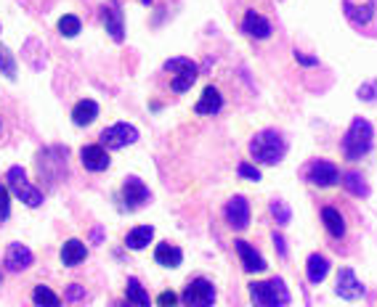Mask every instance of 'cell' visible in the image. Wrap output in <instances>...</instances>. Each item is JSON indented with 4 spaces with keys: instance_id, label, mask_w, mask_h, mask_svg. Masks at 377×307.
<instances>
[{
    "instance_id": "obj_1",
    "label": "cell",
    "mask_w": 377,
    "mask_h": 307,
    "mask_svg": "<svg viewBox=\"0 0 377 307\" xmlns=\"http://www.w3.org/2000/svg\"><path fill=\"white\" fill-rule=\"evenodd\" d=\"M285 154H287V141L282 138V132L263 130L250 141V157L255 161H260V164H279Z\"/></svg>"
},
{
    "instance_id": "obj_2",
    "label": "cell",
    "mask_w": 377,
    "mask_h": 307,
    "mask_svg": "<svg viewBox=\"0 0 377 307\" xmlns=\"http://www.w3.org/2000/svg\"><path fill=\"white\" fill-rule=\"evenodd\" d=\"M369 151H372V125L364 117H353L343 138V154L348 161H356L364 159Z\"/></svg>"
},
{
    "instance_id": "obj_3",
    "label": "cell",
    "mask_w": 377,
    "mask_h": 307,
    "mask_svg": "<svg viewBox=\"0 0 377 307\" xmlns=\"http://www.w3.org/2000/svg\"><path fill=\"white\" fill-rule=\"evenodd\" d=\"M250 299L255 307H287L292 297L282 278H269L250 283Z\"/></svg>"
},
{
    "instance_id": "obj_4",
    "label": "cell",
    "mask_w": 377,
    "mask_h": 307,
    "mask_svg": "<svg viewBox=\"0 0 377 307\" xmlns=\"http://www.w3.org/2000/svg\"><path fill=\"white\" fill-rule=\"evenodd\" d=\"M6 183H8V191L14 193L16 199H22L27 207H40L43 204V191L35 188L30 180H27V173H24V167H11L8 170V175H6Z\"/></svg>"
},
{
    "instance_id": "obj_5",
    "label": "cell",
    "mask_w": 377,
    "mask_h": 307,
    "mask_svg": "<svg viewBox=\"0 0 377 307\" xmlns=\"http://www.w3.org/2000/svg\"><path fill=\"white\" fill-rule=\"evenodd\" d=\"M165 72H173V82H170L173 93H186V90L196 82V74H199V69H196V64L192 59L178 56V59L165 61Z\"/></svg>"
},
{
    "instance_id": "obj_6",
    "label": "cell",
    "mask_w": 377,
    "mask_h": 307,
    "mask_svg": "<svg viewBox=\"0 0 377 307\" xmlns=\"http://www.w3.org/2000/svg\"><path fill=\"white\" fill-rule=\"evenodd\" d=\"M183 307H212L215 302V286L208 278H194L181 294Z\"/></svg>"
},
{
    "instance_id": "obj_7",
    "label": "cell",
    "mask_w": 377,
    "mask_h": 307,
    "mask_svg": "<svg viewBox=\"0 0 377 307\" xmlns=\"http://www.w3.org/2000/svg\"><path fill=\"white\" fill-rule=\"evenodd\" d=\"M136 141H138V130L133 128V125H128V122L109 125V128L101 132V146L112 148V151L131 146V143H136Z\"/></svg>"
},
{
    "instance_id": "obj_8",
    "label": "cell",
    "mask_w": 377,
    "mask_h": 307,
    "mask_svg": "<svg viewBox=\"0 0 377 307\" xmlns=\"http://www.w3.org/2000/svg\"><path fill=\"white\" fill-rule=\"evenodd\" d=\"M305 180L319 186V188H330V186H337V183H340V173H337V167H335L332 161L314 159L305 167Z\"/></svg>"
},
{
    "instance_id": "obj_9",
    "label": "cell",
    "mask_w": 377,
    "mask_h": 307,
    "mask_svg": "<svg viewBox=\"0 0 377 307\" xmlns=\"http://www.w3.org/2000/svg\"><path fill=\"white\" fill-rule=\"evenodd\" d=\"M224 218L234 231H244L250 225V202L244 196H231L224 207Z\"/></svg>"
},
{
    "instance_id": "obj_10",
    "label": "cell",
    "mask_w": 377,
    "mask_h": 307,
    "mask_svg": "<svg viewBox=\"0 0 377 307\" xmlns=\"http://www.w3.org/2000/svg\"><path fill=\"white\" fill-rule=\"evenodd\" d=\"M149 188L144 186V180H138V177H128L125 183H122V202H125V209H138V207H144L149 202Z\"/></svg>"
},
{
    "instance_id": "obj_11",
    "label": "cell",
    "mask_w": 377,
    "mask_h": 307,
    "mask_svg": "<svg viewBox=\"0 0 377 307\" xmlns=\"http://www.w3.org/2000/svg\"><path fill=\"white\" fill-rule=\"evenodd\" d=\"M80 161L88 173H104L109 167V154L101 143H91V146H83L80 148Z\"/></svg>"
},
{
    "instance_id": "obj_12",
    "label": "cell",
    "mask_w": 377,
    "mask_h": 307,
    "mask_svg": "<svg viewBox=\"0 0 377 307\" xmlns=\"http://www.w3.org/2000/svg\"><path fill=\"white\" fill-rule=\"evenodd\" d=\"M335 292H337V297H343V299H359L364 294V286L362 281L353 276L351 267H340L337 281H335Z\"/></svg>"
},
{
    "instance_id": "obj_13",
    "label": "cell",
    "mask_w": 377,
    "mask_h": 307,
    "mask_svg": "<svg viewBox=\"0 0 377 307\" xmlns=\"http://www.w3.org/2000/svg\"><path fill=\"white\" fill-rule=\"evenodd\" d=\"M35 263V254L30 252V247H24V244H11V247L6 249V270H11V273H19V270H27L30 265Z\"/></svg>"
},
{
    "instance_id": "obj_14",
    "label": "cell",
    "mask_w": 377,
    "mask_h": 307,
    "mask_svg": "<svg viewBox=\"0 0 377 307\" xmlns=\"http://www.w3.org/2000/svg\"><path fill=\"white\" fill-rule=\"evenodd\" d=\"M234 249H237V254H240L242 260V267L247 270V273H263L266 270V260L260 257V252L255 247H250L247 241H234Z\"/></svg>"
},
{
    "instance_id": "obj_15",
    "label": "cell",
    "mask_w": 377,
    "mask_h": 307,
    "mask_svg": "<svg viewBox=\"0 0 377 307\" xmlns=\"http://www.w3.org/2000/svg\"><path fill=\"white\" fill-rule=\"evenodd\" d=\"M242 32L255 37V40H266L271 35V24H269L266 16H260L258 11H247L244 19H242Z\"/></svg>"
},
{
    "instance_id": "obj_16",
    "label": "cell",
    "mask_w": 377,
    "mask_h": 307,
    "mask_svg": "<svg viewBox=\"0 0 377 307\" xmlns=\"http://www.w3.org/2000/svg\"><path fill=\"white\" fill-rule=\"evenodd\" d=\"M101 21H104L106 32L112 35L115 43H122V40H125V21H122V11L117 6H104V8H101Z\"/></svg>"
},
{
    "instance_id": "obj_17",
    "label": "cell",
    "mask_w": 377,
    "mask_h": 307,
    "mask_svg": "<svg viewBox=\"0 0 377 307\" xmlns=\"http://www.w3.org/2000/svg\"><path fill=\"white\" fill-rule=\"evenodd\" d=\"M221 109H224V96L218 93V88L208 85V88L202 90V98L196 101L194 112L196 114H202V117H212V114H218Z\"/></svg>"
},
{
    "instance_id": "obj_18",
    "label": "cell",
    "mask_w": 377,
    "mask_h": 307,
    "mask_svg": "<svg viewBox=\"0 0 377 307\" xmlns=\"http://www.w3.org/2000/svg\"><path fill=\"white\" fill-rule=\"evenodd\" d=\"M96 117H99V103L93 101V98H83V101L75 103V109H72V122H75L77 128H88Z\"/></svg>"
},
{
    "instance_id": "obj_19",
    "label": "cell",
    "mask_w": 377,
    "mask_h": 307,
    "mask_svg": "<svg viewBox=\"0 0 377 307\" xmlns=\"http://www.w3.org/2000/svg\"><path fill=\"white\" fill-rule=\"evenodd\" d=\"M85 257H88V249H85V244H83L80 238H69V241L61 247V263L67 265V267H75V265H80Z\"/></svg>"
},
{
    "instance_id": "obj_20",
    "label": "cell",
    "mask_w": 377,
    "mask_h": 307,
    "mask_svg": "<svg viewBox=\"0 0 377 307\" xmlns=\"http://www.w3.org/2000/svg\"><path fill=\"white\" fill-rule=\"evenodd\" d=\"M154 260L160 265H165V267H178L183 260V252L176 244L162 241V244H157V249H154Z\"/></svg>"
},
{
    "instance_id": "obj_21",
    "label": "cell",
    "mask_w": 377,
    "mask_h": 307,
    "mask_svg": "<svg viewBox=\"0 0 377 307\" xmlns=\"http://www.w3.org/2000/svg\"><path fill=\"white\" fill-rule=\"evenodd\" d=\"M321 222H324V228H327L330 236H335V238L346 236V220H343V215H340L335 207H324V209H321Z\"/></svg>"
},
{
    "instance_id": "obj_22",
    "label": "cell",
    "mask_w": 377,
    "mask_h": 307,
    "mask_svg": "<svg viewBox=\"0 0 377 307\" xmlns=\"http://www.w3.org/2000/svg\"><path fill=\"white\" fill-rule=\"evenodd\" d=\"M327 273H330V263H327L321 254H311L308 263H305V276H308V281H311V283H321V281L327 278Z\"/></svg>"
},
{
    "instance_id": "obj_23",
    "label": "cell",
    "mask_w": 377,
    "mask_h": 307,
    "mask_svg": "<svg viewBox=\"0 0 377 307\" xmlns=\"http://www.w3.org/2000/svg\"><path fill=\"white\" fill-rule=\"evenodd\" d=\"M151 238H154V228H151V225H138V228H133L131 234L125 236V247L138 252V249L149 247Z\"/></svg>"
},
{
    "instance_id": "obj_24",
    "label": "cell",
    "mask_w": 377,
    "mask_h": 307,
    "mask_svg": "<svg viewBox=\"0 0 377 307\" xmlns=\"http://www.w3.org/2000/svg\"><path fill=\"white\" fill-rule=\"evenodd\" d=\"M125 297H128V302L133 307H149L151 299L146 289L138 283V278H128V286H125Z\"/></svg>"
},
{
    "instance_id": "obj_25",
    "label": "cell",
    "mask_w": 377,
    "mask_h": 307,
    "mask_svg": "<svg viewBox=\"0 0 377 307\" xmlns=\"http://www.w3.org/2000/svg\"><path fill=\"white\" fill-rule=\"evenodd\" d=\"M343 186H346L348 193H353V196H359V199H367V196H369V186H367L362 173H348V175L343 177Z\"/></svg>"
},
{
    "instance_id": "obj_26",
    "label": "cell",
    "mask_w": 377,
    "mask_h": 307,
    "mask_svg": "<svg viewBox=\"0 0 377 307\" xmlns=\"http://www.w3.org/2000/svg\"><path fill=\"white\" fill-rule=\"evenodd\" d=\"M346 14L348 19H353L356 24H367V21H372V16H375V3H364V6L346 3Z\"/></svg>"
},
{
    "instance_id": "obj_27",
    "label": "cell",
    "mask_w": 377,
    "mask_h": 307,
    "mask_svg": "<svg viewBox=\"0 0 377 307\" xmlns=\"http://www.w3.org/2000/svg\"><path fill=\"white\" fill-rule=\"evenodd\" d=\"M32 302L37 307H61V299L48 286H35L32 289Z\"/></svg>"
},
{
    "instance_id": "obj_28",
    "label": "cell",
    "mask_w": 377,
    "mask_h": 307,
    "mask_svg": "<svg viewBox=\"0 0 377 307\" xmlns=\"http://www.w3.org/2000/svg\"><path fill=\"white\" fill-rule=\"evenodd\" d=\"M80 19H77L75 14H67V16H61L59 19V32L64 35V37H75L77 32H80Z\"/></svg>"
},
{
    "instance_id": "obj_29",
    "label": "cell",
    "mask_w": 377,
    "mask_h": 307,
    "mask_svg": "<svg viewBox=\"0 0 377 307\" xmlns=\"http://www.w3.org/2000/svg\"><path fill=\"white\" fill-rule=\"evenodd\" d=\"M0 72L6 74V77H11V80L16 77V61L11 56V51L3 48V45H0Z\"/></svg>"
},
{
    "instance_id": "obj_30",
    "label": "cell",
    "mask_w": 377,
    "mask_h": 307,
    "mask_svg": "<svg viewBox=\"0 0 377 307\" xmlns=\"http://www.w3.org/2000/svg\"><path fill=\"white\" fill-rule=\"evenodd\" d=\"M8 218H11V191L0 183V222H6Z\"/></svg>"
},
{
    "instance_id": "obj_31",
    "label": "cell",
    "mask_w": 377,
    "mask_h": 307,
    "mask_svg": "<svg viewBox=\"0 0 377 307\" xmlns=\"http://www.w3.org/2000/svg\"><path fill=\"white\" fill-rule=\"evenodd\" d=\"M271 215H274V220H276L279 225H287V222H290V207H285V202H279V199H274V202H271Z\"/></svg>"
},
{
    "instance_id": "obj_32",
    "label": "cell",
    "mask_w": 377,
    "mask_h": 307,
    "mask_svg": "<svg viewBox=\"0 0 377 307\" xmlns=\"http://www.w3.org/2000/svg\"><path fill=\"white\" fill-rule=\"evenodd\" d=\"M237 173L244 180H260V170H258L255 164H250V161H242L240 167H237Z\"/></svg>"
},
{
    "instance_id": "obj_33",
    "label": "cell",
    "mask_w": 377,
    "mask_h": 307,
    "mask_svg": "<svg viewBox=\"0 0 377 307\" xmlns=\"http://www.w3.org/2000/svg\"><path fill=\"white\" fill-rule=\"evenodd\" d=\"M64 297H67L69 302H77V299H83V297H85V289H83V286H77V283H72V286L67 289V294H64Z\"/></svg>"
},
{
    "instance_id": "obj_34",
    "label": "cell",
    "mask_w": 377,
    "mask_h": 307,
    "mask_svg": "<svg viewBox=\"0 0 377 307\" xmlns=\"http://www.w3.org/2000/svg\"><path fill=\"white\" fill-rule=\"evenodd\" d=\"M176 302H178V297H176L173 292L160 294V307H176Z\"/></svg>"
},
{
    "instance_id": "obj_35",
    "label": "cell",
    "mask_w": 377,
    "mask_h": 307,
    "mask_svg": "<svg viewBox=\"0 0 377 307\" xmlns=\"http://www.w3.org/2000/svg\"><path fill=\"white\" fill-rule=\"evenodd\" d=\"M295 59L301 61L303 67H317V64H319V61L314 59V56H305V53H301V51H295Z\"/></svg>"
},
{
    "instance_id": "obj_36",
    "label": "cell",
    "mask_w": 377,
    "mask_h": 307,
    "mask_svg": "<svg viewBox=\"0 0 377 307\" xmlns=\"http://www.w3.org/2000/svg\"><path fill=\"white\" fill-rule=\"evenodd\" d=\"M274 244H276V252H279V257H285L287 247H285V238H282V234H274Z\"/></svg>"
},
{
    "instance_id": "obj_37",
    "label": "cell",
    "mask_w": 377,
    "mask_h": 307,
    "mask_svg": "<svg viewBox=\"0 0 377 307\" xmlns=\"http://www.w3.org/2000/svg\"><path fill=\"white\" fill-rule=\"evenodd\" d=\"M141 3H144V6H151V0H141Z\"/></svg>"
},
{
    "instance_id": "obj_38",
    "label": "cell",
    "mask_w": 377,
    "mask_h": 307,
    "mask_svg": "<svg viewBox=\"0 0 377 307\" xmlns=\"http://www.w3.org/2000/svg\"><path fill=\"white\" fill-rule=\"evenodd\" d=\"M122 307H133V305H131V302H128V305H122Z\"/></svg>"
},
{
    "instance_id": "obj_39",
    "label": "cell",
    "mask_w": 377,
    "mask_h": 307,
    "mask_svg": "<svg viewBox=\"0 0 377 307\" xmlns=\"http://www.w3.org/2000/svg\"><path fill=\"white\" fill-rule=\"evenodd\" d=\"M0 281H3V273H0Z\"/></svg>"
}]
</instances>
